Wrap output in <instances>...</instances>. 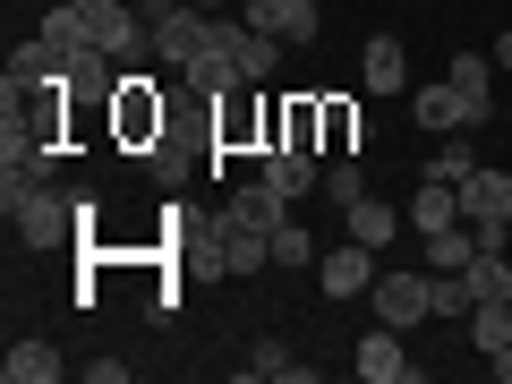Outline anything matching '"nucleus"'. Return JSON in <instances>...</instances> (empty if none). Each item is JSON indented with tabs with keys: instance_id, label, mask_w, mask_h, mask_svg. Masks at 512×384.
I'll list each match as a JSON object with an SVG mask.
<instances>
[{
	"instance_id": "f257e3e1",
	"label": "nucleus",
	"mask_w": 512,
	"mask_h": 384,
	"mask_svg": "<svg viewBox=\"0 0 512 384\" xmlns=\"http://www.w3.org/2000/svg\"><path fill=\"white\" fill-rule=\"evenodd\" d=\"M9 222H18L26 248H69V231L86 222V197H60V188L43 180V188H26V197L9 205Z\"/></svg>"
},
{
	"instance_id": "f03ea898",
	"label": "nucleus",
	"mask_w": 512,
	"mask_h": 384,
	"mask_svg": "<svg viewBox=\"0 0 512 384\" xmlns=\"http://www.w3.org/2000/svg\"><path fill=\"white\" fill-rule=\"evenodd\" d=\"M146 52H154V60H171V69H188L197 52H214V18L180 0L171 18H154V26H146Z\"/></svg>"
},
{
	"instance_id": "7ed1b4c3",
	"label": "nucleus",
	"mask_w": 512,
	"mask_h": 384,
	"mask_svg": "<svg viewBox=\"0 0 512 384\" xmlns=\"http://www.w3.org/2000/svg\"><path fill=\"white\" fill-rule=\"evenodd\" d=\"M214 35H222V52L239 60V77H248V86H265V77L282 69V35H265V26H248L239 9H222V26H214Z\"/></svg>"
},
{
	"instance_id": "20e7f679",
	"label": "nucleus",
	"mask_w": 512,
	"mask_h": 384,
	"mask_svg": "<svg viewBox=\"0 0 512 384\" xmlns=\"http://www.w3.org/2000/svg\"><path fill=\"white\" fill-rule=\"evenodd\" d=\"M316 282H325V299H367V291H376V248H367V239L325 248V256H316Z\"/></svg>"
},
{
	"instance_id": "39448f33",
	"label": "nucleus",
	"mask_w": 512,
	"mask_h": 384,
	"mask_svg": "<svg viewBox=\"0 0 512 384\" xmlns=\"http://www.w3.org/2000/svg\"><path fill=\"white\" fill-rule=\"evenodd\" d=\"M256 180L265 188H282V197H316V188H325V163H316V146H265L256 154Z\"/></svg>"
},
{
	"instance_id": "423d86ee",
	"label": "nucleus",
	"mask_w": 512,
	"mask_h": 384,
	"mask_svg": "<svg viewBox=\"0 0 512 384\" xmlns=\"http://www.w3.org/2000/svg\"><path fill=\"white\" fill-rule=\"evenodd\" d=\"M222 222H239V231H265V239H274L282 222H291V197H282V188H265V180H248V188H231V197H222Z\"/></svg>"
},
{
	"instance_id": "0eeeda50",
	"label": "nucleus",
	"mask_w": 512,
	"mask_h": 384,
	"mask_svg": "<svg viewBox=\"0 0 512 384\" xmlns=\"http://www.w3.org/2000/svg\"><path fill=\"white\" fill-rule=\"evenodd\" d=\"M111 128H120L128 146H154V137H163V103L146 94V77H120V94H111Z\"/></svg>"
},
{
	"instance_id": "6e6552de",
	"label": "nucleus",
	"mask_w": 512,
	"mask_h": 384,
	"mask_svg": "<svg viewBox=\"0 0 512 384\" xmlns=\"http://www.w3.org/2000/svg\"><path fill=\"white\" fill-rule=\"evenodd\" d=\"M376 325H393V333H410L427 316V274H376Z\"/></svg>"
},
{
	"instance_id": "1a4fd4ad",
	"label": "nucleus",
	"mask_w": 512,
	"mask_h": 384,
	"mask_svg": "<svg viewBox=\"0 0 512 384\" xmlns=\"http://www.w3.org/2000/svg\"><path fill=\"white\" fill-rule=\"evenodd\" d=\"M461 222H512V171L478 163L470 180H461Z\"/></svg>"
},
{
	"instance_id": "9d476101",
	"label": "nucleus",
	"mask_w": 512,
	"mask_h": 384,
	"mask_svg": "<svg viewBox=\"0 0 512 384\" xmlns=\"http://www.w3.org/2000/svg\"><path fill=\"white\" fill-rule=\"evenodd\" d=\"M359 376H367V384H410V376H419V359L402 350V333H393V325H376V333L359 342Z\"/></svg>"
},
{
	"instance_id": "9b49d317",
	"label": "nucleus",
	"mask_w": 512,
	"mask_h": 384,
	"mask_svg": "<svg viewBox=\"0 0 512 384\" xmlns=\"http://www.w3.org/2000/svg\"><path fill=\"white\" fill-rule=\"evenodd\" d=\"M239 18L248 26H265V35H282V43H316V9H299V0H239Z\"/></svg>"
},
{
	"instance_id": "f8f14e48",
	"label": "nucleus",
	"mask_w": 512,
	"mask_h": 384,
	"mask_svg": "<svg viewBox=\"0 0 512 384\" xmlns=\"http://www.w3.org/2000/svg\"><path fill=\"white\" fill-rule=\"evenodd\" d=\"M359 77H367V94H402V86H410V52H402V35H376V43H367Z\"/></svg>"
},
{
	"instance_id": "ddd939ff",
	"label": "nucleus",
	"mask_w": 512,
	"mask_h": 384,
	"mask_svg": "<svg viewBox=\"0 0 512 384\" xmlns=\"http://www.w3.org/2000/svg\"><path fill=\"white\" fill-rule=\"evenodd\" d=\"M0 376H9V384H60V376H69V359H60L52 342H9Z\"/></svg>"
},
{
	"instance_id": "4468645a",
	"label": "nucleus",
	"mask_w": 512,
	"mask_h": 384,
	"mask_svg": "<svg viewBox=\"0 0 512 384\" xmlns=\"http://www.w3.org/2000/svg\"><path fill=\"white\" fill-rule=\"evenodd\" d=\"M410 231V214H393V205H384V197H359V205H350V239H367V248H393V239H402Z\"/></svg>"
},
{
	"instance_id": "2eb2a0df",
	"label": "nucleus",
	"mask_w": 512,
	"mask_h": 384,
	"mask_svg": "<svg viewBox=\"0 0 512 384\" xmlns=\"http://www.w3.org/2000/svg\"><path fill=\"white\" fill-rule=\"evenodd\" d=\"M274 265V239L265 231H239V222H222V274H265Z\"/></svg>"
},
{
	"instance_id": "dca6fc26",
	"label": "nucleus",
	"mask_w": 512,
	"mask_h": 384,
	"mask_svg": "<svg viewBox=\"0 0 512 384\" xmlns=\"http://www.w3.org/2000/svg\"><path fill=\"white\" fill-rule=\"evenodd\" d=\"M444 222H461V188H444V180H419V197H410V231H444Z\"/></svg>"
},
{
	"instance_id": "f3484780",
	"label": "nucleus",
	"mask_w": 512,
	"mask_h": 384,
	"mask_svg": "<svg viewBox=\"0 0 512 384\" xmlns=\"http://www.w3.org/2000/svg\"><path fill=\"white\" fill-rule=\"evenodd\" d=\"M419 128H478L470 120V94L444 77V86H419Z\"/></svg>"
},
{
	"instance_id": "a211bd4d",
	"label": "nucleus",
	"mask_w": 512,
	"mask_h": 384,
	"mask_svg": "<svg viewBox=\"0 0 512 384\" xmlns=\"http://www.w3.org/2000/svg\"><path fill=\"white\" fill-rule=\"evenodd\" d=\"M470 256H478L470 222H444V231H427V274H461Z\"/></svg>"
},
{
	"instance_id": "6ab92c4d",
	"label": "nucleus",
	"mask_w": 512,
	"mask_h": 384,
	"mask_svg": "<svg viewBox=\"0 0 512 384\" xmlns=\"http://www.w3.org/2000/svg\"><path fill=\"white\" fill-rule=\"evenodd\" d=\"M239 376H256V384H282V376H291V384H308V359H291L282 342H256L248 359H239Z\"/></svg>"
},
{
	"instance_id": "aec40b11",
	"label": "nucleus",
	"mask_w": 512,
	"mask_h": 384,
	"mask_svg": "<svg viewBox=\"0 0 512 384\" xmlns=\"http://www.w3.org/2000/svg\"><path fill=\"white\" fill-rule=\"evenodd\" d=\"M470 308H478L470 274H427V316H453V325H470Z\"/></svg>"
},
{
	"instance_id": "412c9836",
	"label": "nucleus",
	"mask_w": 512,
	"mask_h": 384,
	"mask_svg": "<svg viewBox=\"0 0 512 384\" xmlns=\"http://www.w3.org/2000/svg\"><path fill=\"white\" fill-rule=\"evenodd\" d=\"M444 77L470 94V120H487V103H495V86H487L495 69H487V52H453V69H444Z\"/></svg>"
},
{
	"instance_id": "4be33fe9",
	"label": "nucleus",
	"mask_w": 512,
	"mask_h": 384,
	"mask_svg": "<svg viewBox=\"0 0 512 384\" xmlns=\"http://www.w3.org/2000/svg\"><path fill=\"white\" fill-rule=\"evenodd\" d=\"M470 342L478 350H504L512 342V299H478V308H470Z\"/></svg>"
},
{
	"instance_id": "5701e85b",
	"label": "nucleus",
	"mask_w": 512,
	"mask_h": 384,
	"mask_svg": "<svg viewBox=\"0 0 512 384\" xmlns=\"http://www.w3.org/2000/svg\"><path fill=\"white\" fill-rule=\"evenodd\" d=\"M274 265H282V274H308V265H316L308 222H282V231H274Z\"/></svg>"
},
{
	"instance_id": "b1692460",
	"label": "nucleus",
	"mask_w": 512,
	"mask_h": 384,
	"mask_svg": "<svg viewBox=\"0 0 512 384\" xmlns=\"http://www.w3.org/2000/svg\"><path fill=\"white\" fill-rule=\"evenodd\" d=\"M461 274H470V291H478V299H512V265H504V256H487V248H478L470 265H461Z\"/></svg>"
},
{
	"instance_id": "393cba45",
	"label": "nucleus",
	"mask_w": 512,
	"mask_h": 384,
	"mask_svg": "<svg viewBox=\"0 0 512 384\" xmlns=\"http://www.w3.org/2000/svg\"><path fill=\"white\" fill-rule=\"evenodd\" d=\"M350 146H367V120L350 103H325V154H350Z\"/></svg>"
},
{
	"instance_id": "a878e982",
	"label": "nucleus",
	"mask_w": 512,
	"mask_h": 384,
	"mask_svg": "<svg viewBox=\"0 0 512 384\" xmlns=\"http://www.w3.org/2000/svg\"><path fill=\"white\" fill-rule=\"evenodd\" d=\"M470 171H478L470 137H453V146H444V154H427V180H444V188H461V180H470Z\"/></svg>"
},
{
	"instance_id": "bb28decb",
	"label": "nucleus",
	"mask_w": 512,
	"mask_h": 384,
	"mask_svg": "<svg viewBox=\"0 0 512 384\" xmlns=\"http://www.w3.org/2000/svg\"><path fill=\"white\" fill-rule=\"evenodd\" d=\"M316 197H333V205H342V214H350V205L367 197V180H359V163H350V154H342V163H325V188H316Z\"/></svg>"
},
{
	"instance_id": "cd10ccee",
	"label": "nucleus",
	"mask_w": 512,
	"mask_h": 384,
	"mask_svg": "<svg viewBox=\"0 0 512 384\" xmlns=\"http://www.w3.org/2000/svg\"><path fill=\"white\" fill-rule=\"evenodd\" d=\"M487 367H495V384H512V342H504V350H487Z\"/></svg>"
},
{
	"instance_id": "c85d7f7f",
	"label": "nucleus",
	"mask_w": 512,
	"mask_h": 384,
	"mask_svg": "<svg viewBox=\"0 0 512 384\" xmlns=\"http://www.w3.org/2000/svg\"><path fill=\"white\" fill-rule=\"evenodd\" d=\"M495 69H512V26H504V35H495Z\"/></svg>"
},
{
	"instance_id": "c756f323",
	"label": "nucleus",
	"mask_w": 512,
	"mask_h": 384,
	"mask_svg": "<svg viewBox=\"0 0 512 384\" xmlns=\"http://www.w3.org/2000/svg\"><path fill=\"white\" fill-rule=\"evenodd\" d=\"M299 9H316V0H299Z\"/></svg>"
}]
</instances>
